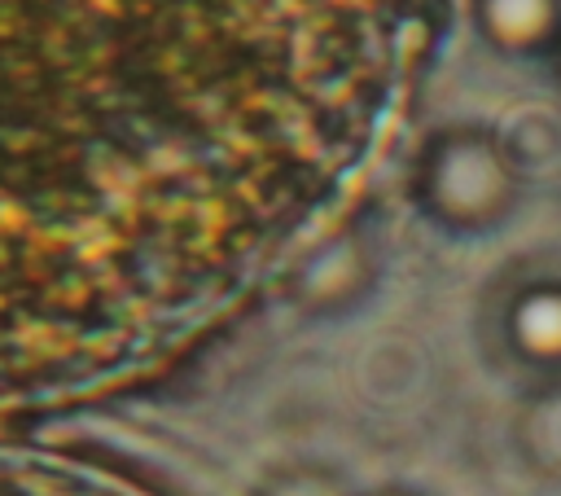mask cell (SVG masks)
<instances>
[{"instance_id":"cell-1","label":"cell","mask_w":561,"mask_h":496,"mask_svg":"<svg viewBox=\"0 0 561 496\" xmlns=\"http://www.w3.org/2000/svg\"><path fill=\"white\" fill-rule=\"evenodd\" d=\"M421 0H0V417L232 312L373 162Z\"/></svg>"},{"instance_id":"cell-2","label":"cell","mask_w":561,"mask_h":496,"mask_svg":"<svg viewBox=\"0 0 561 496\" xmlns=\"http://www.w3.org/2000/svg\"><path fill=\"white\" fill-rule=\"evenodd\" d=\"M0 496H131L110 478H96L88 470L0 448Z\"/></svg>"}]
</instances>
